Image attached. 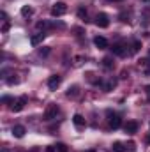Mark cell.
<instances>
[{"mask_svg": "<svg viewBox=\"0 0 150 152\" xmlns=\"http://www.w3.org/2000/svg\"><path fill=\"white\" fill-rule=\"evenodd\" d=\"M108 2H120V0H108Z\"/></svg>", "mask_w": 150, "mask_h": 152, "instance_id": "cell-32", "label": "cell"}, {"mask_svg": "<svg viewBox=\"0 0 150 152\" xmlns=\"http://www.w3.org/2000/svg\"><path fill=\"white\" fill-rule=\"evenodd\" d=\"M149 64H150V62L147 60V58H145V60H140V67L145 71V75H150V66H149Z\"/></svg>", "mask_w": 150, "mask_h": 152, "instance_id": "cell-17", "label": "cell"}, {"mask_svg": "<svg viewBox=\"0 0 150 152\" xmlns=\"http://www.w3.org/2000/svg\"><path fill=\"white\" fill-rule=\"evenodd\" d=\"M147 143H150V133L147 134Z\"/></svg>", "mask_w": 150, "mask_h": 152, "instance_id": "cell-30", "label": "cell"}, {"mask_svg": "<svg viewBox=\"0 0 150 152\" xmlns=\"http://www.w3.org/2000/svg\"><path fill=\"white\" fill-rule=\"evenodd\" d=\"M111 149H113V152H129L127 147H125L122 142H115V143L111 145Z\"/></svg>", "mask_w": 150, "mask_h": 152, "instance_id": "cell-13", "label": "cell"}, {"mask_svg": "<svg viewBox=\"0 0 150 152\" xmlns=\"http://www.w3.org/2000/svg\"><path fill=\"white\" fill-rule=\"evenodd\" d=\"M141 50V41H133V44H131V50H129V53L131 55H136L138 51Z\"/></svg>", "mask_w": 150, "mask_h": 152, "instance_id": "cell-14", "label": "cell"}, {"mask_svg": "<svg viewBox=\"0 0 150 152\" xmlns=\"http://www.w3.org/2000/svg\"><path fill=\"white\" fill-rule=\"evenodd\" d=\"M55 151H57V149H53V147H48V151H46V152H55Z\"/></svg>", "mask_w": 150, "mask_h": 152, "instance_id": "cell-29", "label": "cell"}, {"mask_svg": "<svg viewBox=\"0 0 150 152\" xmlns=\"http://www.w3.org/2000/svg\"><path fill=\"white\" fill-rule=\"evenodd\" d=\"M124 131L129 133V134H134V133L138 131V122H136V120H127L125 126H124Z\"/></svg>", "mask_w": 150, "mask_h": 152, "instance_id": "cell-8", "label": "cell"}, {"mask_svg": "<svg viewBox=\"0 0 150 152\" xmlns=\"http://www.w3.org/2000/svg\"><path fill=\"white\" fill-rule=\"evenodd\" d=\"M9 28H11V23H9V21H5V23H4V27H2V32H7Z\"/></svg>", "mask_w": 150, "mask_h": 152, "instance_id": "cell-25", "label": "cell"}, {"mask_svg": "<svg viewBox=\"0 0 150 152\" xmlns=\"http://www.w3.org/2000/svg\"><path fill=\"white\" fill-rule=\"evenodd\" d=\"M60 112V108H58V104H48V108L44 110V120H53V118H57V115Z\"/></svg>", "mask_w": 150, "mask_h": 152, "instance_id": "cell-1", "label": "cell"}, {"mask_svg": "<svg viewBox=\"0 0 150 152\" xmlns=\"http://www.w3.org/2000/svg\"><path fill=\"white\" fill-rule=\"evenodd\" d=\"M21 14L23 16H32L34 14V9L30 5H25V7H21Z\"/></svg>", "mask_w": 150, "mask_h": 152, "instance_id": "cell-18", "label": "cell"}, {"mask_svg": "<svg viewBox=\"0 0 150 152\" xmlns=\"http://www.w3.org/2000/svg\"><path fill=\"white\" fill-rule=\"evenodd\" d=\"M66 12H67V5H66L64 2H57V4H53V7H51V16L58 18V16H64Z\"/></svg>", "mask_w": 150, "mask_h": 152, "instance_id": "cell-2", "label": "cell"}, {"mask_svg": "<svg viewBox=\"0 0 150 152\" xmlns=\"http://www.w3.org/2000/svg\"><path fill=\"white\" fill-rule=\"evenodd\" d=\"M2 152H9V151H7V149H4V151H2Z\"/></svg>", "mask_w": 150, "mask_h": 152, "instance_id": "cell-34", "label": "cell"}, {"mask_svg": "<svg viewBox=\"0 0 150 152\" xmlns=\"http://www.w3.org/2000/svg\"><path fill=\"white\" fill-rule=\"evenodd\" d=\"M94 44H95L99 50H106V48H108V39L103 37V36H97V37H94Z\"/></svg>", "mask_w": 150, "mask_h": 152, "instance_id": "cell-10", "label": "cell"}, {"mask_svg": "<svg viewBox=\"0 0 150 152\" xmlns=\"http://www.w3.org/2000/svg\"><path fill=\"white\" fill-rule=\"evenodd\" d=\"M108 124L111 129H118L122 126V118L118 113H113V112H108Z\"/></svg>", "mask_w": 150, "mask_h": 152, "instance_id": "cell-4", "label": "cell"}, {"mask_svg": "<svg viewBox=\"0 0 150 152\" xmlns=\"http://www.w3.org/2000/svg\"><path fill=\"white\" fill-rule=\"evenodd\" d=\"M44 37H46L44 32H37V34H34V36L30 37V44H32V46H37V44H41V42L44 41Z\"/></svg>", "mask_w": 150, "mask_h": 152, "instance_id": "cell-12", "label": "cell"}, {"mask_svg": "<svg viewBox=\"0 0 150 152\" xmlns=\"http://www.w3.org/2000/svg\"><path fill=\"white\" fill-rule=\"evenodd\" d=\"M60 83H62V78L58 75H53L48 78V88L50 90H57L58 87H60Z\"/></svg>", "mask_w": 150, "mask_h": 152, "instance_id": "cell-7", "label": "cell"}, {"mask_svg": "<svg viewBox=\"0 0 150 152\" xmlns=\"http://www.w3.org/2000/svg\"><path fill=\"white\" fill-rule=\"evenodd\" d=\"M120 20H122V21H129V14L122 12V14H120Z\"/></svg>", "mask_w": 150, "mask_h": 152, "instance_id": "cell-26", "label": "cell"}, {"mask_svg": "<svg viewBox=\"0 0 150 152\" xmlns=\"http://www.w3.org/2000/svg\"><path fill=\"white\" fill-rule=\"evenodd\" d=\"M25 133H27V129H25V126H21V124H18V126L12 127V136H14V138H23Z\"/></svg>", "mask_w": 150, "mask_h": 152, "instance_id": "cell-9", "label": "cell"}, {"mask_svg": "<svg viewBox=\"0 0 150 152\" xmlns=\"http://www.w3.org/2000/svg\"><path fill=\"white\" fill-rule=\"evenodd\" d=\"M145 92H147V96H149V101H150V85L145 87Z\"/></svg>", "mask_w": 150, "mask_h": 152, "instance_id": "cell-28", "label": "cell"}, {"mask_svg": "<svg viewBox=\"0 0 150 152\" xmlns=\"http://www.w3.org/2000/svg\"><path fill=\"white\" fill-rule=\"evenodd\" d=\"M50 51H51L50 48H41V50H39V55H41V57H46Z\"/></svg>", "mask_w": 150, "mask_h": 152, "instance_id": "cell-24", "label": "cell"}, {"mask_svg": "<svg viewBox=\"0 0 150 152\" xmlns=\"http://www.w3.org/2000/svg\"><path fill=\"white\" fill-rule=\"evenodd\" d=\"M85 152H95V151H94V149H92V151H85Z\"/></svg>", "mask_w": 150, "mask_h": 152, "instance_id": "cell-33", "label": "cell"}, {"mask_svg": "<svg viewBox=\"0 0 150 152\" xmlns=\"http://www.w3.org/2000/svg\"><path fill=\"white\" fill-rule=\"evenodd\" d=\"M103 66H104L106 69H111L113 66H115V62H113V57H104V58H103Z\"/></svg>", "mask_w": 150, "mask_h": 152, "instance_id": "cell-16", "label": "cell"}, {"mask_svg": "<svg viewBox=\"0 0 150 152\" xmlns=\"http://www.w3.org/2000/svg\"><path fill=\"white\" fill-rule=\"evenodd\" d=\"M111 51H113V55H117V57H125V55H129V51H127V48H125L124 42H117V44H113Z\"/></svg>", "mask_w": 150, "mask_h": 152, "instance_id": "cell-6", "label": "cell"}, {"mask_svg": "<svg viewBox=\"0 0 150 152\" xmlns=\"http://www.w3.org/2000/svg\"><path fill=\"white\" fill-rule=\"evenodd\" d=\"M51 27H55V25H53V23H50V21H39V23H37V28H39V30H42V32H44V30H48V28H51Z\"/></svg>", "mask_w": 150, "mask_h": 152, "instance_id": "cell-15", "label": "cell"}, {"mask_svg": "<svg viewBox=\"0 0 150 152\" xmlns=\"http://www.w3.org/2000/svg\"><path fill=\"white\" fill-rule=\"evenodd\" d=\"M115 85H117V81H115V80H111V81H108V83L104 85V92H111L113 88H115Z\"/></svg>", "mask_w": 150, "mask_h": 152, "instance_id": "cell-20", "label": "cell"}, {"mask_svg": "<svg viewBox=\"0 0 150 152\" xmlns=\"http://www.w3.org/2000/svg\"><path fill=\"white\" fill-rule=\"evenodd\" d=\"M73 124H74L78 129L85 127V126H87V122H85V117H83V115H79V113H76L74 117H73Z\"/></svg>", "mask_w": 150, "mask_h": 152, "instance_id": "cell-11", "label": "cell"}, {"mask_svg": "<svg viewBox=\"0 0 150 152\" xmlns=\"http://www.w3.org/2000/svg\"><path fill=\"white\" fill-rule=\"evenodd\" d=\"M145 4H147V5H150V0H145Z\"/></svg>", "mask_w": 150, "mask_h": 152, "instance_id": "cell-31", "label": "cell"}, {"mask_svg": "<svg viewBox=\"0 0 150 152\" xmlns=\"http://www.w3.org/2000/svg\"><path fill=\"white\" fill-rule=\"evenodd\" d=\"M11 101H12V99H11L9 96H4V97H2V103H11Z\"/></svg>", "mask_w": 150, "mask_h": 152, "instance_id": "cell-27", "label": "cell"}, {"mask_svg": "<svg viewBox=\"0 0 150 152\" xmlns=\"http://www.w3.org/2000/svg\"><path fill=\"white\" fill-rule=\"evenodd\" d=\"M28 103V97L27 96H21V97H18L16 101H12V106H11V110L14 112V113H18V112H21L23 108H25V104Z\"/></svg>", "mask_w": 150, "mask_h": 152, "instance_id": "cell-3", "label": "cell"}, {"mask_svg": "<svg viewBox=\"0 0 150 152\" xmlns=\"http://www.w3.org/2000/svg\"><path fill=\"white\" fill-rule=\"evenodd\" d=\"M76 96H78V85L69 87V90H67V97H76Z\"/></svg>", "mask_w": 150, "mask_h": 152, "instance_id": "cell-19", "label": "cell"}, {"mask_svg": "<svg viewBox=\"0 0 150 152\" xmlns=\"http://www.w3.org/2000/svg\"><path fill=\"white\" fill-rule=\"evenodd\" d=\"M95 25H97V27H101V28L110 27V16H108L106 12H99V14L95 16Z\"/></svg>", "mask_w": 150, "mask_h": 152, "instance_id": "cell-5", "label": "cell"}, {"mask_svg": "<svg viewBox=\"0 0 150 152\" xmlns=\"http://www.w3.org/2000/svg\"><path fill=\"white\" fill-rule=\"evenodd\" d=\"M78 16H79L81 20H85V21H87V18H88V14H87V11H85L83 7H79V9H78Z\"/></svg>", "mask_w": 150, "mask_h": 152, "instance_id": "cell-21", "label": "cell"}, {"mask_svg": "<svg viewBox=\"0 0 150 152\" xmlns=\"http://www.w3.org/2000/svg\"><path fill=\"white\" fill-rule=\"evenodd\" d=\"M55 149H57V152H69V151H67V147H66L64 143H57V145H55Z\"/></svg>", "mask_w": 150, "mask_h": 152, "instance_id": "cell-22", "label": "cell"}, {"mask_svg": "<svg viewBox=\"0 0 150 152\" xmlns=\"http://www.w3.org/2000/svg\"><path fill=\"white\" fill-rule=\"evenodd\" d=\"M125 147H127V151L129 152H136V143H134V142H129Z\"/></svg>", "mask_w": 150, "mask_h": 152, "instance_id": "cell-23", "label": "cell"}]
</instances>
